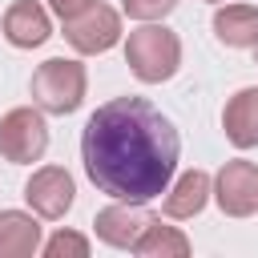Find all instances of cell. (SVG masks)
<instances>
[{
  "label": "cell",
  "instance_id": "cell-15",
  "mask_svg": "<svg viewBox=\"0 0 258 258\" xmlns=\"http://www.w3.org/2000/svg\"><path fill=\"white\" fill-rule=\"evenodd\" d=\"M44 258H89V238L73 234V230H60L44 242Z\"/></svg>",
  "mask_w": 258,
  "mask_h": 258
},
{
  "label": "cell",
  "instance_id": "cell-8",
  "mask_svg": "<svg viewBox=\"0 0 258 258\" xmlns=\"http://www.w3.org/2000/svg\"><path fill=\"white\" fill-rule=\"evenodd\" d=\"M153 214L145 210V202H117V206H105L93 226H97V238L105 246H117V250H133L137 238L149 230Z\"/></svg>",
  "mask_w": 258,
  "mask_h": 258
},
{
  "label": "cell",
  "instance_id": "cell-7",
  "mask_svg": "<svg viewBox=\"0 0 258 258\" xmlns=\"http://www.w3.org/2000/svg\"><path fill=\"white\" fill-rule=\"evenodd\" d=\"M73 194H77V185H73L69 169H60V165H40L24 181V202L40 218H64L73 206Z\"/></svg>",
  "mask_w": 258,
  "mask_h": 258
},
{
  "label": "cell",
  "instance_id": "cell-9",
  "mask_svg": "<svg viewBox=\"0 0 258 258\" xmlns=\"http://www.w3.org/2000/svg\"><path fill=\"white\" fill-rule=\"evenodd\" d=\"M0 28H4V36H8L12 48H40V44L52 36L48 12H44L36 0H16V4H8Z\"/></svg>",
  "mask_w": 258,
  "mask_h": 258
},
{
  "label": "cell",
  "instance_id": "cell-12",
  "mask_svg": "<svg viewBox=\"0 0 258 258\" xmlns=\"http://www.w3.org/2000/svg\"><path fill=\"white\" fill-rule=\"evenodd\" d=\"M210 194H214L210 173H206V169H189V173H181V177L165 189V214H169V218H194V214L206 210Z\"/></svg>",
  "mask_w": 258,
  "mask_h": 258
},
{
  "label": "cell",
  "instance_id": "cell-4",
  "mask_svg": "<svg viewBox=\"0 0 258 258\" xmlns=\"http://www.w3.org/2000/svg\"><path fill=\"white\" fill-rule=\"evenodd\" d=\"M48 149V125H44V109H12L0 117V157L12 165H28L40 161Z\"/></svg>",
  "mask_w": 258,
  "mask_h": 258
},
{
  "label": "cell",
  "instance_id": "cell-14",
  "mask_svg": "<svg viewBox=\"0 0 258 258\" xmlns=\"http://www.w3.org/2000/svg\"><path fill=\"white\" fill-rule=\"evenodd\" d=\"M133 254H137V258H185V254H189V238H185L177 226H161V222L153 218L149 230L137 238Z\"/></svg>",
  "mask_w": 258,
  "mask_h": 258
},
{
  "label": "cell",
  "instance_id": "cell-3",
  "mask_svg": "<svg viewBox=\"0 0 258 258\" xmlns=\"http://www.w3.org/2000/svg\"><path fill=\"white\" fill-rule=\"evenodd\" d=\"M85 89H89L85 64L69 60V56H52L32 73V101H36V109H44L52 117L77 113L85 101Z\"/></svg>",
  "mask_w": 258,
  "mask_h": 258
},
{
  "label": "cell",
  "instance_id": "cell-2",
  "mask_svg": "<svg viewBox=\"0 0 258 258\" xmlns=\"http://www.w3.org/2000/svg\"><path fill=\"white\" fill-rule=\"evenodd\" d=\"M125 60H129V69H133L137 81L161 85V81H169V77L177 73V64H181V40H177V32L165 28V24H141V28H133L129 40H125Z\"/></svg>",
  "mask_w": 258,
  "mask_h": 258
},
{
  "label": "cell",
  "instance_id": "cell-13",
  "mask_svg": "<svg viewBox=\"0 0 258 258\" xmlns=\"http://www.w3.org/2000/svg\"><path fill=\"white\" fill-rule=\"evenodd\" d=\"M40 250V222L20 210H0V258H28Z\"/></svg>",
  "mask_w": 258,
  "mask_h": 258
},
{
  "label": "cell",
  "instance_id": "cell-1",
  "mask_svg": "<svg viewBox=\"0 0 258 258\" xmlns=\"http://www.w3.org/2000/svg\"><path fill=\"white\" fill-rule=\"evenodd\" d=\"M177 129L145 97L105 101L81 129V161L89 181L117 202H153L177 169Z\"/></svg>",
  "mask_w": 258,
  "mask_h": 258
},
{
  "label": "cell",
  "instance_id": "cell-10",
  "mask_svg": "<svg viewBox=\"0 0 258 258\" xmlns=\"http://www.w3.org/2000/svg\"><path fill=\"white\" fill-rule=\"evenodd\" d=\"M222 129L230 145L254 149L258 145V89H238L222 109Z\"/></svg>",
  "mask_w": 258,
  "mask_h": 258
},
{
  "label": "cell",
  "instance_id": "cell-6",
  "mask_svg": "<svg viewBox=\"0 0 258 258\" xmlns=\"http://www.w3.org/2000/svg\"><path fill=\"white\" fill-rule=\"evenodd\" d=\"M214 198L222 214L250 218L258 210V165L254 161H226L214 177Z\"/></svg>",
  "mask_w": 258,
  "mask_h": 258
},
{
  "label": "cell",
  "instance_id": "cell-11",
  "mask_svg": "<svg viewBox=\"0 0 258 258\" xmlns=\"http://www.w3.org/2000/svg\"><path fill=\"white\" fill-rule=\"evenodd\" d=\"M214 36L230 48H258V8L254 4H226L214 12Z\"/></svg>",
  "mask_w": 258,
  "mask_h": 258
},
{
  "label": "cell",
  "instance_id": "cell-17",
  "mask_svg": "<svg viewBox=\"0 0 258 258\" xmlns=\"http://www.w3.org/2000/svg\"><path fill=\"white\" fill-rule=\"evenodd\" d=\"M89 4H93V0H48V8H52L60 20H73V16H81Z\"/></svg>",
  "mask_w": 258,
  "mask_h": 258
},
{
  "label": "cell",
  "instance_id": "cell-18",
  "mask_svg": "<svg viewBox=\"0 0 258 258\" xmlns=\"http://www.w3.org/2000/svg\"><path fill=\"white\" fill-rule=\"evenodd\" d=\"M210 4H222V0H210Z\"/></svg>",
  "mask_w": 258,
  "mask_h": 258
},
{
  "label": "cell",
  "instance_id": "cell-16",
  "mask_svg": "<svg viewBox=\"0 0 258 258\" xmlns=\"http://www.w3.org/2000/svg\"><path fill=\"white\" fill-rule=\"evenodd\" d=\"M125 4V12L133 16V20H161V16H169L181 0H121Z\"/></svg>",
  "mask_w": 258,
  "mask_h": 258
},
{
  "label": "cell",
  "instance_id": "cell-5",
  "mask_svg": "<svg viewBox=\"0 0 258 258\" xmlns=\"http://www.w3.org/2000/svg\"><path fill=\"white\" fill-rule=\"evenodd\" d=\"M64 40H69L77 52H85V56H93V52H109V48L121 40V16H117L109 4L93 0L81 16L64 20Z\"/></svg>",
  "mask_w": 258,
  "mask_h": 258
}]
</instances>
